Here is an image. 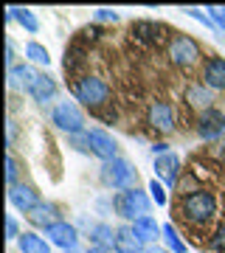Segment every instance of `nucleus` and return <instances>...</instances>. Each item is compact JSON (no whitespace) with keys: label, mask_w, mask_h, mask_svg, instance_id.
<instances>
[{"label":"nucleus","mask_w":225,"mask_h":253,"mask_svg":"<svg viewBox=\"0 0 225 253\" xmlns=\"http://www.w3.org/2000/svg\"><path fill=\"white\" fill-rule=\"evenodd\" d=\"M180 208H183V217L189 219V222H194V225H206L208 219L217 214V200L211 191H191V194H186L183 197V203H180Z\"/></svg>","instance_id":"1"},{"label":"nucleus","mask_w":225,"mask_h":253,"mask_svg":"<svg viewBox=\"0 0 225 253\" xmlns=\"http://www.w3.org/2000/svg\"><path fill=\"white\" fill-rule=\"evenodd\" d=\"M101 183L107 189H116V191H127V189H135L138 183V172L133 169V163L124 161V158H116V161H107L101 166Z\"/></svg>","instance_id":"2"},{"label":"nucleus","mask_w":225,"mask_h":253,"mask_svg":"<svg viewBox=\"0 0 225 253\" xmlns=\"http://www.w3.org/2000/svg\"><path fill=\"white\" fill-rule=\"evenodd\" d=\"M73 96H76V101H82V104H88V107L99 110L101 104H107L110 99V87L107 82L99 79V76H82V79L73 82Z\"/></svg>","instance_id":"3"},{"label":"nucleus","mask_w":225,"mask_h":253,"mask_svg":"<svg viewBox=\"0 0 225 253\" xmlns=\"http://www.w3.org/2000/svg\"><path fill=\"white\" fill-rule=\"evenodd\" d=\"M116 211L124 219H133V222L135 219H141V217H149V197H146L144 191H138V189L118 191Z\"/></svg>","instance_id":"4"},{"label":"nucleus","mask_w":225,"mask_h":253,"mask_svg":"<svg viewBox=\"0 0 225 253\" xmlns=\"http://www.w3.org/2000/svg\"><path fill=\"white\" fill-rule=\"evenodd\" d=\"M169 59L175 65H180V68H189V65H194L200 59V45L191 40V37H186V34L172 37V42H169Z\"/></svg>","instance_id":"5"},{"label":"nucleus","mask_w":225,"mask_h":253,"mask_svg":"<svg viewBox=\"0 0 225 253\" xmlns=\"http://www.w3.org/2000/svg\"><path fill=\"white\" fill-rule=\"evenodd\" d=\"M54 124L65 132H71V135H79L82 129H85V118H82L79 107L73 104V101H59L54 107Z\"/></svg>","instance_id":"6"},{"label":"nucleus","mask_w":225,"mask_h":253,"mask_svg":"<svg viewBox=\"0 0 225 253\" xmlns=\"http://www.w3.org/2000/svg\"><path fill=\"white\" fill-rule=\"evenodd\" d=\"M85 144H88V149L96 158H101V161H116L118 158V144L113 141V135H107L104 129H90V132H85Z\"/></svg>","instance_id":"7"},{"label":"nucleus","mask_w":225,"mask_h":253,"mask_svg":"<svg viewBox=\"0 0 225 253\" xmlns=\"http://www.w3.org/2000/svg\"><path fill=\"white\" fill-rule=\"evenodd\" d=\"M197 132L200 138H206V141H214L225 132V113L223 110H206V113H200V121H197Z\"/></svg>","instance_id":"8"},{"label":"nucleus","mask_w":225,"mask_h":253,"mask_svg":"<svg viewBox=\"0 0 225 253\" xmlns=\"http://www.w3.org/2000/svg\"><path fill=\"white\" fill-rule=\"evenodd\" d=\"M9 203L17 208V211H23V214H31V211L40 206V194H37L31 186H26V183H17V186L9 189Z\"/></svg>","instance_id":"9"},{"label":"nucleus","mask_w":225,"mask_h":253,"mask_svg":"<svg viewBox=\"0 0 225 253\" xmlns=\"http://www.w3.org/2000/svg\"><path fill=\"white\" fill-rule=\"evenodd\" d=\"M45 236H48V242L59 245L62 251H68V248H73V245H79V234H76V228H73L71 222H65V219L54 222V225L45 231Z\"/></svg>","instance_id":"10"},{"label":"nucleus","mask_w":225,"mask_h":253,"mask_svg":"<svg viewBox=\"0 0 225 253\" xmlns=\"http://www.w3.org/2000/svg\"><path fill=\"white\" fill-rule=\"evenodd\" d=\"M149 124L163 132V135H169L172 129H175V116H172V107L166 101H155L152 107H149Z\"/></svg>","instance_id":"11"},{"label":"nucleus","mask_w":225,"mask_h":253,"mask_svg":"<svg viewBox=\"0 0 225 253\" xmlns=\"http://www.w3.org/2000/svg\"><path fill=\"white\" fill-rule=\"evenodd\" d=\"M203 82H206V87L225 90V59L211 56L206 62V68H203Z\"/></svg>","instance_id":"12"},{"label":"nucleus","mask_w":225,"mask_h":253,"mask_svg":"<svg viewBox=\"0 0 225 253\" xmlns=\"http://www.w3.org/2000/svg\"><path fill=\"white\" fill-rule=\"evenodd\" d=\"M31 99L34 101H40V104H45V101H51L56 96V82L48 76V73H40L34 79V84H31Z\"/></svg>","instance_id":"13"},{"label":"nucleus","mask_w":225,"mask_h":253,"mask_svg":"<svg viewBox=\"0 0 225 253\" xmlns=\"http://www.w3.org/2000/svg\"><path fill=\"white\" fill-rule=\"evenodd\" d=\"M40 76V73H34L28 65H14V68H9V87L11 90H31V84H34V79Z\"/></svg>","instance_id":"14"},{"label":"nucleus","mask_w":225,"mask_h":253,"mask_svg":"<svg viewBox=\"0 0 225 253\" xmlns=\"http://www.w3.org/2000/svg\"><path fill=\"white\" fill-rule=\"evenodd\" d=\"M178 166H180V158L175 152H166V155H158V158H155V174L163 177L169 186L175 183V172H178Z\"/></svg>","instance_id":"15"},{"label":"nucleus","mask_w":225,"mask_h":253,"mask_svg":"<svg viewBox=\"0 0 225 253\" xmlns=\"http://www.w3.org/2000/svg\"><path fill=\"white\" fill-rule=\"evenodd\" d=\"M133 231L138 234V239L144 245H152L158 236L163 234V228H158V222H155L152 217H141V219H135L133 222Z\"/></svg>","instance_id":"16"},{"label":"nucleus","mask_w":225,"mask_h":253,"mask_svg":"<svg viewBox=\"0 0 225 253\" xmlns=\"http://www.w3.org/2000/svg\"><path fill=\"white\" fill-rule=\"evenodd\" d=\"M116 251L118 253H138L141 251V239H138V234L133 231V225L118 228L116 231Z\"/></svg>","instance_id":"17"},{"label":"nucleus","mask_w":225,"mask_h":253,"mask_svg":"<svg viewBox=\"0 0 225 253\" xmlns=\"http://www.w3.org/2000/svg\"><path fill=\"white\" fill-rule=\"evenodd\" d=\"M17 245H20V251L23 253H51V242H45L43 236H37L34 231L20 234Z\"/></svg>","instance_id":"18"},{"label":"nucleus","mask_w":225,"mask_h":253,"mask_svg":"<svg viewBox=\"0 0 225 253\" xmlns=\"http://www.w3.org/2000/svg\"><path fill=\"white\" fill-rule=\"evenodd\" d=\"M90 239H93V248H116V231L107 225V222H99V225L90 228Z\"/></svg>","instance_id":"19"},{"label":"nucleus","mask_w":225,"mask_h":253,"mask_svg":"<svg viewBox=\"0 0 225 253\" xmlns=\"http://www.w3.org/2000/svg\"><path fill=\"white\" fill-rule=\"evenodd\" d=\"M54 214H56V208L51 206V203H40V206L28 214V219H31L34 225H40V228H45V231H48L54 222H59V219H54Z\"/></svg>","instance_id":"20"},{"label":"nucleus","mask_w":225,"mask_h":253,"mask_svg":"<svg viewBox=\"0 0 225 253\" xmlns=\"http://www.w3.org/2000/svg\"><path fill=\"white\" fill-rule=\"evenodd\" d=\"M6 17L17 20V23L26 28L28 34H37V31H40V20L34 17V11H28V9H17V6H11V9L6 11Z\"/></svg>","instance_id":"21"},{"label":"nucleus","mask_w":225,"mask_h":253,"mask_svg":"<svg viewBox=\"0 0 225 253\" xmlns=\"http://www.w3.org/2000/svg\"><path fill=\"white\" fill-rule=\"evenodd\" d=\"M186 101H189L191 107H200L206 113V110H211V90L203 87V84H191L189 90H186Z\"/></svg>","instance_id":"22"},{"label":"nucleus","mask_w":225,"mask_h":253,"mask_svg":"<svg viewBox=\"0 0 225 253\" xmlns=\"http://www.w3.org/2000/svg\"><path fill=\"white\" fill-rule=\"evenodd\" d=\"M133 34L138 37V40H144V42H158V40H161V28L155 26V23H135Z\"/></svg>","instance_id":"23"},{"label":"nucleus","mask_w":225,"mask_h":253,"mask_svg":"<svg viewBox=\"0 0 225 253\" xmlns=\"http://www.w3.org/2000/svg\"><path fill=\"white\" fill-rule=\"evenodd\" d=\"M163 239H166V245H169L172 253H186V251H189V248H186V242L180 239L178 231H175L172 225H163Z\"/></svg>","instance_id":"24"},{"label":"nucleus","mask_w":225,"mask_h":253,"mask_svg":"<svg viewBox=\"0 0 225 253\" xmlns=\"http://www.w3.org/2000/svg\"><path fill=\"white\" fill-rule=\"evenodd\" d=\"M26 56L31 59V62H37V65H48V62H51L48 51H45L40 42H28V45H26Z\"/></svg>","instance_id":"25"},{"label":"nucleus","mask_w":225,"mask_h":253,"mask_svg":"<svg viewBox=\"0 0 225 253\" xmlns=\"http://www.w3.org/2000/svg\"><path fill=\"white\" fill-rule=\"evenodd\" d=\"M6 183L11 186H17V161H14V155H6Z\"/></svg>","instance_id":"26"},{"label":"nucleus","mask_w":225,"mask_h":253,"mask_svg":"<svg viewBox=\"0 0 225 253\" xmlns=\"http://www.w3.org/2000/svg\"><path fill=\"white\" fill-rule=\"evenodd\" d=\"M149 191H152V203H158V206H166V189H163L158 180L149 183Z\"/></svg>","instance_id":"27"},{"label":"nucleus","mask_w":225,"mask_h":253,"mask_svg":"<svg viewBox=\"0 0 225 253\" xmlns=\"http://www.w3.org/2000/svg\"><path fill=\"white\" fill-rule=\"evenodd\" d=\"M211 251H214V253H225V225L211 236Z\"/></svg>","instance_id":"28"},{"label":"nucleus","mask_w":225,"mask_h":253,"mask_svg":"<svg viewBox=\"0 0 225 253\" xmlns=\"http://www.w3.org/2000/svg\"><path fill=\"white\" fill-rule=\"evenodd\" d=\"M206 11L211 14V20H214L217 26H220V28L225 31V9H223V6H208Z\"/></svg>","instance_id":"29"},{"label":"nucleus","mask_w":225,"mask_h":253,"mask_svg":"<svg viewBox=\"0 0 225 253\" xmlns=\"http://www.w3.org/2000/svg\"><path fill=\"white\" fill-rule=\"evenodd\" d=\"M6 236H9V239H20V228H17V219L11 217H6Z\"/></svg>","instance_id":"30"},{"label":"nucleus","mask_w":225,"mask_h":253,"mask_svg":"<svg viewBox=\"0 0 225 253\" xmlns=\"http://www.w3.org/2000/svg\"><path fill=\"white\" fill-rule=\"evenodd\" d=\"M96 20H107V23H116L118 20V11H113V9H96V14H93Z\"/></svg>","instance_id":"31"},{"label":"nucleus","mask_w":225,"mask_h":253,"mask_svg":"<svg viewBox=\"0 0 225 253\" xmlns=\"http://www.w3.org/2000/svg\"><path fill=\"white\" fill-rule=\"evenodd\" d=\"M183 11H186V14H189V17L200 20V23H203V26H208V28H211V23H208V20L203 17V11H200V9H183Z\"/></svg>","instance_id":"32"},{"label":"nucleus","mask_w":225,"mask_h":253,"mask_svg":"<svg viewBox=\"0 0 225 253\" xmlns=\"http://www.w3.org/2000/svg\"><path fill=\"white\" fill-rule=\"evenodd\" d=\"M6 65L14 68V45H11V40H6Z\"/></svg>","instance_id":"33"},{"label":"nucleus","mask_w":225,"mask_h":253,"mask_svg":"<svg viewBox=\"0 0 225 253\" xmlns=\"http://www.w3.org/2000/svg\"><path fill=\"white\" fill-rule=\"evenodd\" d=\"M14 144V121H6V146Z\"/></svg>","instance_id":"34"},{"label":"nucleus","mask_w":225,"mask_h":253,"mask_svg":"<svg viewBox=\"0 0 225 253\" xmlns=\"http://www.w3.org/2000/svg\"><path fill=\"white\" fill-rule=\"evenodd\" d=\"M141 253H166V251H163V248H158V245H146Z\"/></svg>","instance_id":"35"},{"label":"nucleus","mask_w":225,"mask_h":253,"mask_svg":"<svg viewBox=\"0 0 225 253\" xmlns=\"http://www.w3.org/2000/svg\"><path fill=\"white\" fill-rule=\"evenodd\" d=\"M88 253H107V251H104V248H90Z\"/></svg>","instance_id":"36"},{"label":"nucleus","mask_w":225,"mask_h":253,"mask_svg":"<svg viewBox=\"0 0 225 253\" xmlns=\"http://www.w3.org/2000/svg\"><path fill=\"white\" fill-rule=\"evenodd\" d=\"M223 161H225V146H223Z\"/></svg>","instance_id":"37"}]
</instances>
